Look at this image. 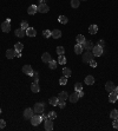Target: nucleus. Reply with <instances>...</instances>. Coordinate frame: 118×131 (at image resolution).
<instances>
[{
    "label": "nucleus",
    "mask_w": 118,
    "mask_h": 131,
    "mask_svg": "<svg viewBox=\"0 0 118 131\" xmlns=\"http://www.w3.org/2000/svg\"><path fill=\"white\" fill-rule=\"evenodd\" d=\"M44 109H45L44 103H37V104H34V107H33V111H34V113H38V115H41V113L44 112Z\"/></svg>",
    "instance_id": "1"
},
{
    "label": "nucleus",
    "mask_w": 118,
    "mask_h": 131,
    "mask_svg": "<svg viewBox=\"0 0 118 131\" xmlns=\"http://www.w3.org/2000/svg\"><path fill=\"white\" fill-rule=\"evenodd\" d=\"M41 122H43V119H41V115H33V116L31 117V123H32L33 126L39 125Z\"/></svg>",
    "instance_id": "2"
},
{
    "label": "nucleus",
    "mask_w": 118,
    "mask_h": 131,
    "mask_svg": "<svg viewBox=\"0 0 118 131\" xmlns=\"http://www.w3.org/2000/svg\"><path fill=\"white\" fill-rule=\"evenodd\" d=\"M92 53H93L94 57H100V56L103 54V47H100L99 45L93 46V48H92Z\"/></svg>",
    "instance_id": "3"
},
{
    "label": "nucleus",
    "mask_w": 118,
    "mask_h": 131,
    "mask_svg": "<svg viewBox=\"0 0 118 131\" xmlns=\"http://www.w3.org/2000/svg\"><path fill=\"white\" fill-rule=\"evenodd\" d=\"M93 57H94V56H93V53H92L91 51H86V52L83 54V61H84V63H90V61L93 59Z\"/></svg>",
    "instance_id": "4"
},
{
    "label": "nucleus",
    "mask_w": 118,
    "mask_h": 131,
    "mask_svg": "<svg viewBox=\"0 0 118 131\" xmlns=\"http://www.w3.org/2000/svg\"><path fill=\"white\" fill-rule=\"evenodd\" d=\"M1 30H2V32H5V33H8V32L11 31V23L5 20V21L1 24Z\"/></svg>",
    "instance_id": "5"
},
{
    "label": "nucleus",
    "mask_w": 118,
    "mask_h": 131,
    "mask_svg": "<svg viewBox=\"0 0 118 131\" xmlns=\"http://www.w3.org/2000/svg\"><path fill=\"white\" fill-rule=\"evenodd\" d=\"M38 7V12H40V13H47L48 12V6L45 4V2H40V5L39 6H37Z\"/></svg>",
    "instance_id": "6"
},
{
    "label": "nucleus",
    "mask_w": 118,
    "mask_h": 131,
    "mask_svg": "<svg viewBox=\"0 0 118 131\" xmlns=\"http://www.w3.org/2000/svg\"><path fill=\"white\" fill-rule=\"evenodd\" d=\"M33 69H32V66L31 65H25L24 67H23V73H25V74H27V76H33Z\"/></svg>",
    "instance_id": "7"
},
{
    "label": "nucleus",
    "mask_w": 118,
    "mask_h": 131,
    "mask_svg": "<svg viewBox=\"0 0 118 131\" xmlns=\"http://www.w3.org/2000/svg\"><path fill=\"white\" fill-rule=\"evenodd\" d=\"M45 130H47V131L53 130V123H52V119H50V118L45 119Z\"/></svg>",
    "instance_id": "8"
},
{
    "label": "nucleus",
    "mask_w": 118,
    "mask_h": 131,
    "mask_svg": "<svg viewBox=\"0 0 118 131\" xmlns=\"http://www.w3.org/2000/svg\"><path fill=\"white\" fill-rule=\"evenodd\" d=\"M78 99H79V96H78V92H77V91H74L73 93L69 95V101L71 103H77Z\"/></svg>",
    "instance_id": "9"
},
{
    "label": "nucleus",
    "mask_w": 118,
    "mask_h": 131,
    "mask_svg": "<svg viewBox=\"0 0 118 131\" xmlns=\"http://www.w3.org/2000/svg\"><path fill=\"white\" fill-rule=\"evenodd\" d=\"M14 34H15V37H18V38H24L26 36V30H23V29L15 30Z\"/></svg>",
    "instance_id": "10"
},
{
    "label": "nucleus",
    "mask_w": 118,
    "mask_h": 131,
    "mask_svg": "<svg viewBox=\"0 0 118 131\" xmlns=\"http://www.w3.org/2000/svg\"><path fill=\"white\" fill-rule=\"evenodd\" d=\"M33 109H31V107H27V109H25V111H24V117L26 118V119H31V117L33 116Z\"/></svg>",
    "instance_id": "11"
},
{
    "label": "nucleus",
    "mask_w": 118,
    "mask_h": 131,
    "mask_svg": "<svg viewBox=\"0 0 118 131\" xmlns=\"http://www.w3.org/2000/svg\"><path fill=\"white\" fill-rule=\"evenodd\" d=\"M118 99V93H116L115 91H112V92H110V95H109V102L111 103H116Z\"/></svg>",
    "instance_id": "12"
},
{
    "label": "nucleus",
    "mask_w": 118,
    "mask_h": 131,
    "mask_svg": "<svg viewBox=\"0 0 118 131\" xmlns=\"http://www.w3.org/2000/svg\"><path fill=\"white\" fill-rule=\"evenodd\" d=\"M82 46H83V48H85L86 51H91V50L93 48V46H94V45H93L92 42H86V40H85V43L82 44Z\"/></svg>",
    "instance_id": "13"
},
{
    "label": "nucleus",
    "mask_w": 118,
    "mask_h": 131,
    "mask_svg": "<svg viewBox=\"0 0 118 131\" xmlns=\"http://www.w3.org/2000/svg\"><path fill=\"white\" fill-rule=\"evenodd\" d=\"M31 91H32L33 93H38V92L40 91V86H39V84H38L37 82H34V83L31 84Z\"/></svg>",
    "instance_id": "14"
},
{
    "label": "nucleus",
    "mask_w": 118,
    "mask_h": 131,
    "mask_svg": "<svg viewBox=\"0 0 118 131\" xmlns=\"http://www.w3.org/2000/svg\"><path fill=\"white\" fill-rule=\"evenodd\" d=\"M115 84L112 83V82H106V84H105V90L107 91V92H112L113 90H115Z\"/></svg>",
    "instance_id": "15"
},
{
    "label": "nucleus",
    "mask_w": 118,
    "mask_h": 131,
    "mask_svg": "<svg viewBox=\"0 0 118 131\" xmlns=\"http://www.w3.org/2000/svg\"><path fill=\"white\" fill-rule=\"evenodd\" d=\"M38 12V7L35 6V5H31L29 8H27V13H29L30 15H33V14H35Z\"/></svg>",
    "instance_id": "16"
},
{
    "label": "nucleus",
    "mask_w": 118,
    "mask_h": 131,
    "mask_svg": "<svg viewBox=\"0 0 118 131\" xmlns=\"http://www.w3.org/2000/svg\"><path fill=\"white\" fill-rule=\"evenodd\" d=\"M15 57V50H13V48H10V50H7L6 51V58L8 59H12Z\"/></svg>",
    "instance_id": "17"
},
{
    "label": "nucleus",
    "mask_w": 118,
    "mask_h": 131,
    "mask_svg": "<svg viewBox=\"0 0 118 131\" xmlns=\"http://www.w3.org/2000/svg\"><path fill=\"white\" fill-rule=\"evenodd\" d=\"M84 82H85L86 85H93V83H94V78H93V76H86Z\"/></svg>",
    "instance_id": "18"
},
{
    "label": "nucleus",
    "mask_w": 118,
    "mask_h": 131,
    "mask_svg": "<svg viewBox=\"0 0 118 131\" xmlns=\"http://www.w3.org/2000/svg\"><path fill=\"white\" fill-rule=\"evenodd\" d=\"M26 36H29V37H35L37 36V31L33 29V27H29V29L26 30Z\"/></svg>",
    "instance_id": "19"
},
{
    "label": "nucleus",
    "mask_w": 118,
    "mask_h": 131,
    "mask_svg": "<svg viewBox=\"0 0 118 131\" xmlns=\"http://www.w3.org/2000/svg\"><path fill=\"white\" fill-rule=\"evenodd\" d=\"M59 101H66V99H69V93L66 92V91H61L60 93H59Z\"/></svg>",
    "instance_id": "20"
},
{
    "label": "nucleus",
    "mask_w": 118,
    "mask_h": 131,
    "mask_svg": "<svg viewBox=\"0 0 118 131\" xmlns=\"http://www.w3.org/2000/svg\"><path fill=\"white\" fill-rule=\"evenodd\" d=\"M41 60H43L44 63H50V61L52 60V57H51V54H50V53L45 52L44 54H43V57H41Z\"/></svg>",
    "instance_id": "21"
},
{
    "label": "nucleus",
    "mask_w": 118,
    "mask_h": 131,
    "mask_svg": "<svg viewBox=\"0 0 118 131\" xmlns=\"http://www.w3.org/2000/svg\"><path fill=\"white\" fill-rule=\"evenodd\" d=\"M52 38H54V39H59L60 37H61V31L60 30H53L52 31V36H51Z\"/></svg>",
    "instance_id": "22"
},
{
    "label": "nucleus",
    "mask_w": 118,
    "mask_h": 131,
    "mask_svg": "<svg viewBox=\"0 0 118 131\" xmlns=\"http://www.w3.org/2000/svg\"><path fill=\"white\" fill-rule=\"evenodd\" d=\"M83 46H82V44H76V46H74V52L77 53V54H80L82 52H83Z\"/></svg>",
    "instance_id": "23"
},
{
    "label": "nucleus",
    "mask_w": 118,
    "mask_h": 131,
    "mask_svg": "<svg viewBox=\"0 0 118 131\" xmlns=\"http://www.w3.org/2000/svg\"><path fill=\"white\" fill-rule=\"evenodd\" d=\"M97 32H98V26L97 25H91L88 27V33L90 34H96Z\"/></svg>",
    "instance_id": "24"
},
{
    "label": "nucleus",
    "mask_w": 118,
    "mask_h": 131,
    "mask_svg": "<svg viewBox=\"0 0 118 131\" xmlns=\"http://www.w3.org/2000/svg\"><path fill=\"white\" fill-rule=\"evenodd\" d=\"M58 103H59L58 97H51V98H50V104H51L52 106H57Z\"/></svg>",
    "instance_id": "25"
},
{
    "label": "nucleus",
    "mask_w": 118,
    "mask_h": 131,
    "mask_svg": "<svg viewBox=\"0 0 118 131\" xmlns=\"http://www.w3.org/2000/svg\"><path fill=\"white\" fill-rule=\"evenodd\" d=\"M63 74H64L66 78H70L72 72H71V70H70L69 67H64V69H63Z\"/></svg>",
    "instance_id": "26"
},
{
    "label": "nucleus",
    "mask_w": 118,
    "mask_h": 131,
    "mask_svg": "<svg viewBox=\"0 0 118 131\" xmlns=\"http://www.w3.org/2000/svg\"><path fill=\"white\" fill-rule=\"evenodd\" d=\"M58 21L60 23V24H67L69 23V19L65 17V15H59V18H58Z\"/></svg>",
    "instance_id": "27"
},
{
    "label": "nucleus",
    "mask_w": 118,
    "mask_h": 131,
    "mask_svg": "<svg viewBox=\"0 0 118 131\" xmlns=\"http://www.w3.org/2000/svg\"><path fill=\"white\" fill-rule=\"evenodd\" d=\"M76 40H77L78 44H83V43H85V37H84L83 34H78V36L76 37Z\"/></svg>",
    "instance_id": "28"
},
{
    "label": "nucleus",
    "mask_w": 118,
    "mask_h": 131,
    "mask_svg": "<svg viewBox=\"0 0 118 131\" xmlns=\"http://www.w3.org/2000/svg\"><path fill=\"white\" fill-rule=\"evenodd\" d=\"M57 65H58V61H56V60H53V59L48 63V67H50L51 70H54V69L57 67Z\"/></svg>",
    "instance_id": "29"
},
{
    "label": "nucleus",
    "mask_w": 118,
    "mask_h": 131,
    "mask_svg": "<svg viewBox=\"0 0 118 131\" xmlns=\"http://www.w3.org/2000/svg\"><path fill=\"white\" fill-rule=\"evenodd\" d=\"M79 5H80V1H79V0H71V6H72L73 8H78Z\"/></svg>",
    "instance_id": "30"
},
{
    "label": "nucleus",
    "mask_w": 118,
    "mask_h": 131,
    "mask_svg": "<svg viewBox=\"0 0 118 131\" xmlns=\"http://www.w3.org/2000/svg\"><path fill=\"white\" fill-rule=\"evenodd\" d=\"M56 51H57V54H58V56H61V54L65 53V48H64L63 46H58Z\"/></svg>",
    "instance_id": "31"
},
{
    "label": "nucleus",
    "mask_w": 118,
    "mask_h": 131,
    "mask_svg": "<svg viewBox=\"0 0 118 131\" xmlns=\"http://www.w3.org/2000/svg\"><path fill=\"white\" fill-rule=\"evenodd\" d=\"M110 117H111L112 119H117V118H118V110H116V109H115V110H112V111H111V113H110Z\"/></svg>",
    "instance_id": "32"
},
{
    "label": "nucleus",
    "mask_w": 118,
    "mask_h": 131,
    "mask_svg": "<svg viewBox=\"0 0 118 131\" xmlns=\"http://www.w3.org/2000/svg\"><path fill=\"white\" fill-rule=\"evenodd\" d=\"M23 48H24V45L21 43H17L14 45V50L15 51H23Z\"/></svg>",
    "instance_id": "33"
},
{
    "label": "nucleus",
    "mask_w": 118,
    "mask_h": 131,
    "mask_svg": "<svg viewBox=\"0 0 118 131\" xmlns=\"http://www.w3.org/2000/svg\"><path fill=\"white\" fill-rule=\"evenodd\" d=\"M43 36H44L45 38H50V37L52 36V31H50V30H45V31H43Z\"/></svg>",
    "instance_id": "34"
},
{
    "label": "nucleus",
    "mask_w": 118,
    "mask_h": 131,
    "mask_svg": "<svg viewBox=\"0 0 118 131\" xmlns=\"http://www.w3.org/2000/svg\"><path fill=\"white\" fill-rule=\"evenodd\" d=\"M58 63L59 64H61V65H64V64L66 63V58L64 57V54H61V56H59L58 57Z\"/></svg>",
    "instance_id": "35"
},
{
    "label": "nucleus",
    "mask_w": 118,
    "mask_h": 131,
    "mask_svg": "<svg viewBox=\"0 0 118 131\" xmlns=\"http://www.w3.org/2000/svg\"><path fill=\"white\" fill-rule=\"evenodd\" d=\"M66 83H67V78H66L65 76L59 79V84H60V85H66Z\"/></svg>",
    "instance_id": "36"
},
{
    "label": "nucleus",
    "mask_w": 118,
    "mask_h": 131,
    "mask_svg": "<svg viewBox=\"0 0 118 131\" xmlns=\"http://www.w3.org/2000/svg\"><path fill=\"white\" fill-rule=\"evenodd\" d=\"M80 90H83V84H80V83H77L76 85H74V91H80Z\"/></svg>",
    "instance_id": "37"
},
{
    "label": "nucleus",
    "mask_w": 118,
    "mask_h": 131,
    "mask_svg": "<svg viewBox=\"0 0 118 131\" xmlns=\"http://www.w3.org/2000/svg\"><path fill=\"white\" fill-rule=\"evenodd\" d=\"M47 116H48V118H50V119H52V120H53V119H56V118H57V113H56L54 111H51V112H50Z\"/></svg>",
    "instance_id": "38"
},
{
    "label": "nucleus",
    "mask_w": 118,
    "mask_h": 131,
    "mask_svg": "<svg viewBox=\"0 0 118 131\" xmlns=\"http://www.w3.org/2000/svg\"><path fill=\"white\" fill-rule=\"evenodd\" d=\"M20 29H23V30L29 29V24H27V21H21V24H20Z\"/></svg>",
    "instance_id": "39"
},
{
    "label": "nucleus",
    "mask_w": 118,
    "mask_h": 131,
    "mask_svg": "<svg viewBox=\"0 0 118 131\" xmlns=\"http://www.w3.org/2000/svg\"><path fill=\"white\" fill-rule=\"evenodd\" d=\"M32 77H33L34 82H37V83L39 82V73L38 72H33V76H32Z\"/></svg>",
    "instance_id": "40"
},
{
    "label": "nucleus",
    "mask_w": 118,
    "mask_h": 131,
    "mask_svg": "<svg viewBox=\"0 0 118 131\" xmlns=\"http://www.w3.org/2000/svg\"><path fill=\"white\" fill-rule=\"evenodd\" d=\"M58 105H59V107H60V109H64V107H65V105H66V104H65V101H59Z\"/></svg>",
    "instance_id": "41"
},
{
    "label": "nucleus",
    "mask_w": 118,
    "mask_h": 131,
    "mask_svg": "<svg viewBox=\"0 0 118 131\" xmlns=\"http://www.w3.org/2000/svg\"><path fill=\"white\" fill-rule=\"evenodd\" d=\"M6 126V122L4 119H0V129H4Z\"/></svg>",
    "instance_id": "42"
},
{
    "label": "nucleus",
    "mask_w": 118,
    "mask_h": 131,
    "mask_svg": "<svg viewBox=\"0 0 118 131\" xmlns=\"http://www.w3.org/2000/svg\"><path fill=\"white\" fill-rule=\"evenodd\" d=\"M112 126L115 129H118V118L117 119H113V123H112Z\"/></svg>",
    "instance_id": "43"
},
{
    "label": "nucleus",
    "mask_w": 118,
    "mask_h": 131,
    "mask_svg": "<svg viewBox=\"0 0 118 131\" xmlns=\"http://www.w3.org/2000/svg\"><path fill=\"white\" fill-rule=\"evenodd\" d=\"M88 64H90V66H91V67H97V63H96L93 59H92V60H91Z\"/></svg>",
    "instance_id": "44"
},
{
    "label": "nucleus",
    "mask_w": 118,
    "mask_h": 131,
    "mask_svg": "<svg viewBox=\"0 0 118 131\" xmlns=\"http://www.w3.org/2000/svg\"><path fill=\"white\" fill-rule=\"evenodd\" d=\"M15 57L17 58H21V51H15Z\"/></svg>",
    "instance_id": "45"
},
{
    "label": "nucleus",
    "mask_w": 118,
    "mask_h": 131,
    "mask_svg": "<svg viewBox=\"0 0 118 131\" xmlns=\"http://www.w3.org/2000/svg\"><path fill=\"white\" fill-rule=\"evenodd\" d=\"M78 96H79V98H83V97H84V92H83V90L78 91Z\"/></svg>",
    "instance_id": "46"
},
{
    "label": "nucleus",
    "mask_w": 118,
    "mask_h": 131,
    "mask_svg": "<svg viewBox=\"0 0 118 131\" xmlns=\"http://www.w3.org/2000/svg\"><path fill=\"white\" fill-rule=\"evenodd\" d=\"M98 45H99L100 47H104V46H105V43H104V40H99V43H98Z\"/></svg>",
    "instance_id": "47"
},
{
    "label": "nucleus",
    "mask_w": 118,
    "mask_h": 131,
    "mask_svg": "<svg viewBox=\"0 0 118 131\" xmlns=\"http://www.w3.org/2000/svg\"><path fill=\"white\" fill-rule=\"evenodd\" d=\"M47 118H48V116H47V115H41V119H43V120L47 119Z\"/></svg>",
    "instance_id": "48"
},
{
    "label": "nucleus",
    "mask_w": 118,
    "mask_h": 131,
    "mask_svg": "<svg viewBox=\"0 0 118 131\" xmlns=\"http://www.w3.org/2000/svg\"><path fill=\"white\" fill-rule=\"evenodd\" d=\"M113 91H115L116 93H118V85H117V86H115V90H113Z\"/></svg>",
    "instance_id": "49"
},
{
    "label": "nucleus",
    "mask_w": 118,
    "mask_h": 131,
    "mask_svg": "<svg viewBox=\"0 0 118 131\" xmlns=\"http://www.w3.org/2000/svg\"><path fill=\"white\" fill-rule=\"evenodd\" d=\"M79 1H88V0H79Z\"/></svg>",
    "instance_id": "50"
},
{
    "label": "nucleus",
    "mask_w": 118,
    "mask_h": 131,
    "mask_svg": "<svg viewBox=\"0 0 118 131\" xmlns=\"http://www.w3.org/2000/svg\"><path fill=\"white\" fill-rule=\"evenodd\" d=\"M0 113H1V107H0Z\"/></svg>",
    "instance_id": "51"
}]
</instances>
